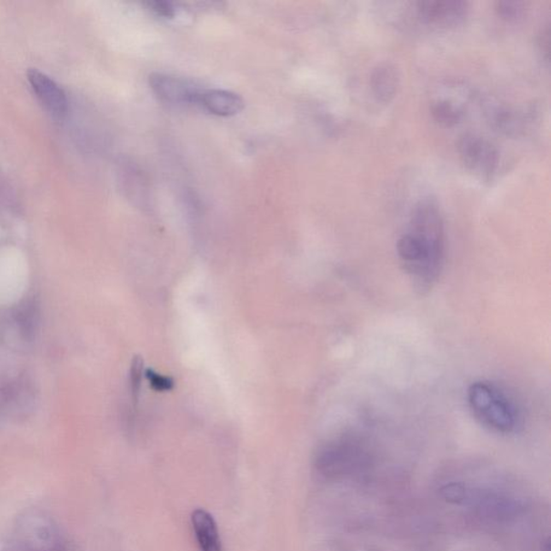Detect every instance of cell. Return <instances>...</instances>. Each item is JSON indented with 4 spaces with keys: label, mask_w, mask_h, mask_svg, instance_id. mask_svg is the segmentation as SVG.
<instances>
[{
    "label": "cell",
    "mask_w": 551,
    "mask_h": 551,
    "mask_svg": "<svg viewBox=\"0 0 551 551\" xmlns=\"http://www.w3.org/2000/svg\"><path fill=\"white\" fill-rule=\"evenodd\" d=\"M396 252L416 293L427 295L441 278L446 252L444 221L436 203L425 199L416 205Z\"/></svg>",
    "instance_id": "obj_1"
},
{
    "label": "cell",
    "mask_w": 551,
    "mask_h": 551,
    "mask_svg": "<svg viewBox=\"0 0 551 551\" xmlns=\"http://www.w3.org/2000/svg\"><path fill=\"white\" fill-rule=\"evenodd\" d=\"M377 461L373 438L360 431H346L322 444L315 456V468L328 480L362 476Z\"/></svg>",
    "instance_id": "obj_2"
},
{
    "label": "cell",
    "mask_w": 551,
    "mask_h": 551,
    "mask_svg": "<svg viewBox=\"0 0 551 551\" xmlns=\"http://www.w3.org/2000/svg\"><path fill=\"white\" fill-rule=\"evenodd\" d=\"M439 496L451 506L466 507L480 518L507 521L525 511L526 503L512 490L495 483L449 479L439 486Z\"/></svg>",
    "instance_id": "obj_3"
},
{
    "label": "cell",
    "mask_w": 551,
    "mask_h": 551,
    "mask_svg": "<svg viewBox=\"0 0 551 551\" xmlns=\"http://www.w3.org/2000/svg\"><path fill=\"white\" fill-rule=\"evenodd\" d=\"M467 404L480 425L497 434H512L521 425V413L511 395L488 380L475 381L467 389Z\"/></svg>",
    "instance_id": "obj_4"
},
{
    "label": "cell",
    "mask_w": 551,
    "mask_h": 551,
    "mask_svg": "<svg viewBox=\"0 0 551 551\" xmlns=\"http://www.w3.org/2000/svg\"><path fill=\"white\" fill-rule=\"evenodd\" d=\"M16 551H70L60 525L40 509H28L19 516L15 526Z\"/></svg>",
    "instance_id": "obj_5"
},
{
    "label": "cell",
    "mask_w": 551,
    "mask_h": 551,
    "mask_svg": "<svg viewBox=\"0 0 551 551\" xmlns=\"http://www.w3.org/2000/svg\"><path fill=\"white\" fill-rule=\"evenodd\" d=\"M456 146L463 164L474 174L489 177L496 172L499 152L488 139L467 133L460 137Z\"/></svg>",
    "instance_id": "obj_6"
},
{
    "label": "cell",
    "mask_w": 551,
    "mask_h": 551,
    "mask_svg": "<svg viewBox=\"0 0 551 551\" xmlns=\"http://www.w3.org/2000/svg\"><path fill=\"white\" fill-rule=\"evenodd\" d=\"M36 390L25 374L5 379L0 386V404L4 412L15 419L26 418L36 406Z\"/></svg>",
    "instance_id": "obj_7"
},
{
    "label": "cell",
    "mask_w": 551,
    "mask_h": 551,
    "mask_svg": "<svg viewBox=\"0 0 551 551\" xmlns=\"http://www.w3.org/2000/svg\"><path fill=\"white\" fill-rule=\"evenodd\" d=\"M149 84L161 102L173 105H196L203 90L195 82L164 74L150 75Z\"/></svg>",
    "instance_id": "obj_8"
},
{
    "label": "cell",
    "mask_w": 551,
    "mask_h": 551,
    "mask_svg": "<svg viewBox=\"0 0 551 551\" xmlns=\"http://www.w3.org/2000/svg\"><path fill=\"white\" fill-rule=\"evenodd\" d=\"M418 15L427 25L450 27L459 25L468 13V5L459 0H427L420 2Z\"/></svg>",
    "instance_id": "obj_9"
},
{
    "label": "cell",
    "mask_w": 551,
    "mask_h": 551,
    "mask_svg": "<svg viewBox=\"0 0 551 551\" xmlns=\"http://www.w3.org/2000/svg\"><path fill=\"white\" fill-rule=\"evenodd\" d=\"M41 321V307L36 296H27L11 310L10 327L23 344H32L37 337Z\"/></svg>",
    "instance_id": "obj_10"
},
{
    "label": "cell",
    "mask_w": 551,
    "mask_h": 551,
    "mask_svg": "<svg viewBox=\"0 0 551 551\" xmlns=\"http://www.w3.org/2000/svg\"><path fill=\"white\" fill-rule=\"evenodd\" d=\"M29 85L40 103L55 118H63L68 109L66 93L56 82L37 69H31L27 73Z\"/></svg>",
    "instance_id": "obj_11"
},
{
    "label": "cell",
    "mask_w": 551,
    "mask_h": 551,
    "mask_svg": "<svg viewBox=\"0 0 551 551\" xmlns=\"http://www.w3.org/2000/svg\"><path fill=\"white\" fill-rule=\"evenodd\" d=\"M196 105L214 115L232 116L244 109L245 103L238 94L231 91L203 89Z\"/></svg>",
    "instance_id": "obj_12"
},
{
    "label": "cell",
    "mask_w": 551,
    "mask_h": 551,
    "mask_svg": "<svg viewBox=\"0 0 551 551\" xmlns=\"http://www.w3.org/2000/svg\"><path fill=\"white\" fill-rule=\"evenodd\" d=\"M193 530L201 551H222L218 526L205 509H196L192 514Z\"/></svg>",
    "instance_id": "obj_13"
},
{
    "label": "cell",
    "mask_w": 551,
    "mask_h": 551,
    "mask_svg": "<svg viewBox=\"0 0 551 551\" xmlns=\"http://www.w3.org/2000/svg\"><path fill=\"white\" fill-rule=\"evenodd\" d=\"M371 85L374 95L378 101L389 103L396 95L400 86V75L391 64H381L373 70Z\"/></svg>",
    "instance_id": "obj_14"
},
{
    "label": "cell",
    "mask_w": 551,
    "mask_h": 551,
    "mask_svg": "<svg viewBox=\"0 0 551 551\" xmlns=\"http://www.w3.org/2000/svg\"><path fill=\"white\" fill-rule=\"evenodd\" d=\"M486 115L496 130L509 136H515L523 131L524 120L520 114L506 105L488 104Z\"/></svg>",
    "instance_id": "obj_15"
},
{
    "label": "cell",
    "mask_w": 551,
    "mask_h": 551,
    "mask_svg": "<svg viewBox=\"0 0 551 551\" xmlns=\"http://www.w3.org/2000/svg\"><path fill=\"white\" fill-rule=\"evenodd\" d=\"M465 105L453 98H436L431 104L433 118L445 126L458 125L465 115Z\"/></svg>",
    "instance_id": "obj_16"
},
{
    "label": "cell",
    "mask_w": 551,
    "mask_h": 551,
    "mask_svg": "<svg viewBox=\"0 0 551 551\" xmlns=\"http://www.w3.org/2000/svg\"><path fill=\"white\" fill-rule=\"evenodd\" d=\"M496 11L503 20L516 21L525 13V4L520 2L496 3Z\"/></svg>",
    "instance_id": "obj_17"
},
{
    "label": "cell",
    "mask_w": 551,
    "mask_h": 551,
    "mask_svg": "<svg viewBox=\"0 0 551 551\" xmlns=\"http://www.w3.org/2000/svg\"><path fill=\"white\" fill-rule=\"evenodd\" d=\"M143 366V361L139 357H135L131 368V391L133 402L135 403L138 402L139 391L142 388Z\"/></svg>",
    "instance_id": "obj_18"
},
{
    "label": "cell",
    "mask_w": 551,
    "mask_h": 551,
    "mask_svg": "<svg viewBox=\"0 0 551 551\" xmlns=\"http://www.w3.org/2000/svg\"><path fill=\"white\" fill-rule=\"evenodd\" d=\"M148 8L160 17H165V19H172L175 15V5L171 3L166 2H151L146 4Z\"/></svg>",
    "instance_id": "obj_19"
},
{
    "label": "cell",
    "mask_w": 551,
    "mask_h": 551,
    "mask_svg": "<svg viewBox=\"0 0 551 551\" xmlns=\"http://www.w3.org/2000/svg\"><path fill=\"white\" fill-rule=\"evenodd\" d=\"M146 377L149 378L152 386L157 391H167L172 389L173 381L169 380L167 377L161 376V375L152 371L146 372Z\"/></svg>",
    "instance_id": "obj_20"
}]
</instances>
